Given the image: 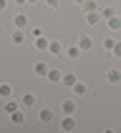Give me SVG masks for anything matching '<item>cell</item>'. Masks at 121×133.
<instances>
[{"instance_id":"603a6c76","label":"cell","mask_w":121,"mask_h":133,"mask_svg":"<svg viewBox=\"0 0 121 133\" xmlns=\"http://www.w3.org/2000/svg\"><path fill=\"white\" fill-rule=\"evenodd\" d=\"M104 50H108V55H111V50H113V45H116V40H113V38H104Z\"/></svg>"},{"instance_id":"9a60e30c","label":"cell","mask_w":121,"mask_h":133,"mask_svg":"<svg viewBox=\"0 0 121 133\" xmlns=\"http://www.w3.org/2000/svg\"><path fill=\"white\" fill-rule=\"evenodd\" d=\"M81 48H78V43H76V45H71V48H66V58H71V60H78V58H81Z\"/></svg>"},{"instance_id":"44dd1931","label":"cell","mask_w":121,"mask_h":133,"mask_svg":"<svg viewBox=\"0 0 121 133\" xmlns=\"http://www.w3.org/2000/svg\"><path fill=\"white\" fill-rule=\"evenodd\" d=\"M0 98H13V85L10 83H0Z\"/></svg>"},{"instance_id":"7c38bea8","label":"cell","mask_w":121,"mask_h":133,"mask_svg":"<svg viewBox=\"0 0 121 133\" xmlns=\"http://www.w3.org/2000/svg\"><path fill=\"white\" fill-rule=\"evenodd\" d=\"M48 45H51V40L45 38V33H43V35H38V38H35V48H38L40 53H48Z\"/></svg>"},{"instance_id":"cb8c5ba5","label":"cell","mask_w":121,"mask_h":133,"mask_svg":"<svg viewBox=\"0 0 121 133\" xmlns=\"http://www.w3.org/2000/svg\"><path fill=\"white\" fill-rule=\"evenodd\" d=\"M111 55H113V58H121V40H116V45H113Z\"/></svg>"},{"instance_id":"8992f818","label":"cell","mask_w":121,"mask_h":133,"mask_svg":"<svg viewBox=\"0 0 121 133\" xmlns=\"http://www.w3.org/2000/svg\"><path fill=\"white\" fill-rule=\"evenodd\" d=\"M35 103H38L35 93H20V105H23V108H33Z\"/></svg>"},{"instance_id":"ac0fdd59","label":"cell","mask_w":121,"mask_h":133,"mask_svg":"<svg viewBox=\"0 0 121 133\" xmlns=\"http://www.w3.org/2000/svg\"><path fill=\"white\" fill-rule=\"evenodd\" d=\"M18 108H23V105H20V101H13V98H5V113H13V111H18Z\"/></svg>"},{"instance_id":"2e32d148","label":"cell","mask_w":121,"mask_h":133,"mask_svg":"<svg viewBox=\"0 0 121 133\" xmlns=\"http://www.w3.org/2000/svg\"><path fill=\"white\" fill-rule=\"evenodd\" d=\"M106 81H108V83H121V70H119V68L106 70Z\"/></svg>"},{"instance_id":"f1b7e54d","label":"cell","mask_w":121,"mask_h":133,"mask_svg":"<svg viewBox=\"0 0 121 133\" xmlns=\"http://www.w3.org/2000/svg\"><path fill=\"white\" fill-rule=\"evenodd\" d=\"M35 3H40V0H28V5H35Z\"/></svg>"},{"instance_id":"d4e9b609","label":"cell","mask_w":121,"mask_h":133,"mask_svg":"<svg viewBox=\"0 0 121 133\" xmlns=\"http://www.w3.org/2000/svg\"><path fill=\"white\" fill-rule=\"evenodd\" d=\"M43 3H45L48 8H58V5H60V0H43Z\"/></svg>"},{"instance_id":"3957f363","label":"cell","mask_w":121,"mask_h":133,"mask_svg":"<svg viewBox=\"0 0 121 133\" xmlns=\"http://www.w3.org/2000/svg\"><path fill=\"white\" fill-rule=\"evenodd\" d=\"M53 118H56V113H53V108H38V121H40L43 126L53 123Z\"/></svg>"},{"instance_id":"8fae6325","label":"cell","mask_w":121,"mask_h":133,"mask_svg":"<svg viewBox=\"0 0 121 133\" xmlns=\"http://www.w3.org/2000/svg\"><path fill=\"white\" fill-rule=\"evenodd\" d=\"M76 81H78V75H76V73H63V78H60V85H66V88H73Z\"/></svg>"},{"instance_id":"5b68a950","label":"cell","mask_w":121,"mask_h":133,"mask_svg":"<svg viewBox=\"0 0 121 133\" xmlns=\"http://www.w3.org/2000/svg\"><path fill=\"white\" fill-rule=\"evenodd\" d=\"M78 48H81L83 53H88L91 48H93V38L86 35V33H81V38H78Z\"/></svg>"},{"instance_id":"e0dca14e","label":"cell","mask_w":121,"mask_h":133,"mask_svg":"<svg viewBox=\"0 0 121 133\" xmlns=\"http://www.w3.org/2000/svg\"><path fill=\"white\" fill-rule=\"evenodd\" d=\"M86 23H88V25H98V23H101V13H98V10L86 13Z\"/></svg>"},{"instance_id":"52a82bcc","label":"cell","mask_w":121,"mask_h":133,"mask_svg":"<svg viewBox=\"0 0 121 133\" xmlns=\"http://www.w3.org/2000/svg\"><path fill=\"white\" fill-rule=\"evenodd\" d=\"M48 53H51V55H56V58H60V55H66V48H63L58 40H51V45H48Z\"/></svg>"},{"instance_id":"9c48e42d","label":"cell","mask_w":121,"mask_h":133,"mask_svg":"<svg viewBox=\"0 0 121 133\" xmlns=\"http://www.w3.org/2000/svg\"><path fill=\"white\" fill-rule=\"evenodd\" d=\"M48 70H51V68H48V63H43V60H38L35 65H33V73H35L38 78H45V75H48Z\"/></svg>"},{"instance_id":"4fadbf2b","label":"cell","mask_w":121,"mask_h":133,"mask_svg":"<svg viewBox=\"0 0 121 133\" xmlns=\"http://www.w3.org/2000/svg\"><path fill=\"white\" fill-rule=\"evenodd\" d=\"M98 13H101V20H108V18L116 15V8L113 5H104V8H98Z\"/></svg>"},{"instance_id":"277c9868","label":"cell","mask_w":121,"mask_h":133,"mask_svg":"<svg viewBox=\"0 0 121 133\" xmlns=\"http://www.w3.org/2000/svg\"><path fill=\"white\" fill-rule=\"evenodd\" d=\"M30 25V20H28V15L25 13H18V15H13V28H18V30H25Z\"/></svg>"},{"instance_id":"7a4b0ae2","label":"cell","mask_w":121,"mask_h":133,"mask_svg":"<svg viewBox=\"0 0 121 133\" xmlns=\"http://www.w3.org/2000/svg\"><path fill=\"white\" fill-rule=\"evenodd\" d=\"M76 111H78V101H76V96L60 101V113H76Z\"/></svg>"},{"instance_id":"30bf717a","label":"cell","mask_w":121,"mask_h":133,"mask_svg":"<svg viewBox=\"0 0 121 133\" xmlns=\"http://www.w3.org/2000/svg\"><path fill=\"white\" fill-rule=\"evenodd\" d=\"M71 93H73L76 98H81V96H86V93H88V85H86L83 81H76V85L71 88Z\"/></svg>"},{"instance_id":"ffe728a7","label":"cell","mask_w":121,"mask_h":133,"mask_svg":"<svg viewBox=\"0 0 121 133\" xmlns=\"http://www.w3.org/2000/svg\"><path fill=\"white\" fill-rule=\"evenodd\" d=\"M106 25H108V30H119L121 28V15H113V18H108V20H106Z\"/></svg>"},{"instance_id":"484cf974","label":"cell","mask_w":121,"mask_h":133,"mask_svg":"<svg viewBox=\"0 0 121 133\" xmlns=\"http://www.w3.org/2000/svg\"><path fill=\"white\" fill-rule=\"evenodd\" d=\"M30 33H33V38H38V35H43V30H40V28H30Z\"/></svg>"},{"instance_id":"ba28073f","label":"cell","mask_w":121,"mask_h":133,"mask_svg":"<svg viewBox=\"0 0 121 133\" xmlns=\"http://www.w3.org/2000/svg\"><path fill=\"white\" fill-rule=\"evenodd\" d=\"M25 108H18V111H13L10 113V123H13V126H23V123H25Z\"/></svg>"},{"instance_id":"6da1fadb","label":"cell","mask_w":121,"mask_h":133,"mask_svg":"<svg viewBox=\"0 0 121 133\" xmlns=\"http://www.w3.org/2000/svg\"><path fill=\"white\" fill-rule=\"evenodd\" d=\"M58 128L63 133H73L76 128H78V123H76V118H73V113H63L60 116V121H58Z\"/></svg>"},{"instance_id":"7402d4cb","label":"cell","mask_w":121,"mask_h":133,"mask_svg":"<svg viewBox=\"0 0 121 133\" xmlns=\"http://www.w3.org/2000/svg\"><path fill=\"white\" fill-rule=\"evenodd\" d=\"M81 10H83V13H91V10H98V5L93 3V0H83V3H81Z\"/></svg>"},{"instance_id":"4316f807","label":"cell","mask_w":121,"mask_h":133,"mask_svg":"<svg viewBox=\"0 0 121 133\" xmlns=\"http://www.w3.org/2000/svg\"><path fill=\"white\" fill-rule=\"evenodd\" d=\"M8 8V0H0V10H5Z\"/></svg>"},{"instance_id":"83f0119b","label":"cell","mask_w":121,"mask_h":133,"mask_svg":"<svg viewBox=\"0 0 121 133\" xmlns=\"http://www.w3.org/2000/svg\"><path fill=\"white\" fill-rule=\"evenodd\" d=\"M13 3H18V5H25V3H28V0H13Z\"/></svg>"},{"instance_id":"5bb4252c","label":"cell","mask_w":121,"mask_h":133,"mask_svg":"<svg viewBox=\"0 0 121 133\" xmlns=\"http://www.w3.org/2000/svg\"><path fill=\"white\" fill-rule=\"evenodd\" d=\"M10 40H13L15 45H23V43H25V30H18V28H15L13 33H10Z\"/></svg>"},{"instance_id":"d6986e66","label":"cell","mask_w":121,"mask_h":133,"mask_svg":"<svg viewBox=\"0 0 121 133\" xmlns=\"http://www.w3.org/2000/svg\"><path fill=\"white\" fill-rule=\"evenodd\" d=\"M45 78H48V81H51V83H60V78H63V73H60L58 68H51V70H48V75H45Z\"/></svg>"},{"instance_id":"f546056e","label":"cell","mask_w":121,"mask_h":133,"mask_svg":"<svg viewBox=\"0 0 121 133\" xmlns=\"http://www.w3.org/2000/svg\"><path fill=\"white\" fill-rule=\"evenodd\" d=\"M76 3H78V5H81V3H83V0H76Z\"/></svg>"}]
</instances>
